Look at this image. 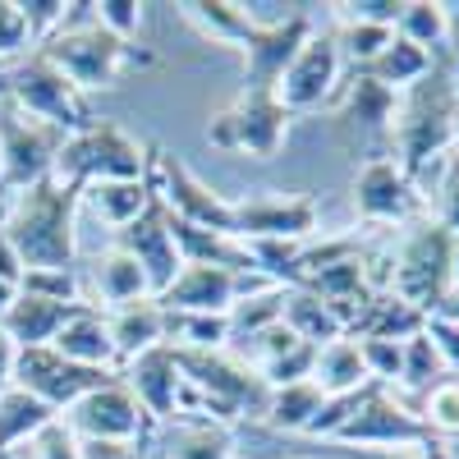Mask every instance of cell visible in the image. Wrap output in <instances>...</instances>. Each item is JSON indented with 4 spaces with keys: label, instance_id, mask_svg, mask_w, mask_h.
I'll return each instance as SVG.
<instances>
[{
    "label": "cell",
    "instance_id": "cell-45",
    "mask_svg": "<svg viewBox=\"0 0 459 459\" xmlns=\"http://www.w3.org/2000/svg\"><path fill=\"white\" fill-rule=\"evenodd\" d=\"M423 331H428V340L437 344V354H441L446 372L459 377V326H455V322H441V317H428Z\"/></svg>",
    "mask_w": 459,
    "mask_h": 459
},
{
    "label": "cell",
    "instance_id": "cell-13",
    "mask_svg": "<svg viewBox=\"0 0 459 459\" xmlns=\"http://www.w3.org/2000/svg\"><path fill=\"white\" fill-rule=\"evenodd\" d=\"M354 212L368 225H404V221H423L428 203L418 194V184L400 170L391 152H377L359 166L354 179Z\"/></svg>",
    "mask_w": 459,
    "mask_h": 459
},
{
    "label": "cell",
    "instance_id": "cell-41",
    "mask_svg": "<svg viewBox=\"0 0 459 459\" xmlns=\"http://www.w3.org/2000/svg\"><path fill=\"white\" fill-rule=\"evenodd\" d=\"M359 354H363L368 377L395 391V381H400V363H404V344H395V340H359Z\"/></svg>",
    "mask_w": 459,
    "mask_h": 459
},
{
    "label": "cell",
    "instance_id": "cell-28",
    "mask_svg": "<svg viewBox=\"0 0 459 459\" xmlns=\"http://www.w3.org/2000/svg\"><path fill=\"white\" fill-rule=\"evenodd\" d=\"M175 10L198 37H207L212 47H225V51H239L244 32H248L239 0H188V5H175Z\"/></svg>",
    "mask_w": 459,
    "mask_h": 459
},
{
    "label": "cell",
    "instance_id": "cell-37",
    "mask_svg": "<svg viewBox=\"0 0 459 459\" xmlns=\"http://www.w3.org/2000/svg\"><path fill=\"white\" fill-rule=\"evenodd\" d=\"M418 418L432 441H446V437H459V377H446L428 395H418Z\"/></svg>",
    "mask_w": 459,
    "mask_h": 459
},
{
    "label": "cell",
    "instance_id": "cell-15",
    "mask_svg": "<svg viewBox=\"0 0 459 459\" xmlns=\"http://www.w3.org/2000/svg\"><path fill=\"white\" fill-rule=\"evenodd\" d=\"M115 248H125V253L143 266L152 299H161V294L175 285L179 266H184V257H179V248H175L170 212H166L161 198H152V207H147L138 221H129L125 230H115Z\"/></svg>",
    "mask_w": 459,
    "mask_h": 459
},
{
    "label": "cell",
    "instance_id": "cell-1",
    "mask_svg": "<svg viewBox=\"0 0 459 459\" xmlns=\"http://www.w3.org/2000/svg\"><path fill=\"white\" fill-rule=\"evenodd\" d=\"M79 207L83 188L56 175L5 198L0 230L23 257V272H79Z\"/></svg>",
    "mask_w": 459,
    "mask_h": 459
},
{
    "label": "cell",
    "instance_id": "cell-18",
    "mask_svg": "<svg viewBox=\"0 0 459 459\" xmlns=\"http://www.w3.org/2000/svg\"><path fill=\"white\" fill-rule=\"evenodd\" d=\"M257 285H272V281H262V276H235V272H225V266H207V262H184L175 285L157 303H161L166 313H230Z\"/></svg>",
    "mask_w": 459,
    "mask_h": 459
},
{
    "label": "cell",
    "instance_id": "cell-43",
    "mask_svg": "<svg viewBox=\"0 0 459 459\" xmlns=\"http://www.w3.org/2000/svg\"><path fill=\"white\" fill-rule=\"evenodd\" d=\"M404 0H340L331 5L335 19H350V23H377V28H395L400 23Z\"/></svg>",
    "mask_w": 459,
    "mask_h": 459
},
{
    "label": "cell",
    "instance_id": "cell-9",
    "mask_svg": "<svg viewBox=\"0 0 459 459\" xmlns=\"http://www.w3.org/2000/svg\"><path fill=\"white\" fill-rule=\"evenodd\" d=\"M65 134L5 101L0 110V198H14L56 170Z\"/></svg>",
    "mask_w": 459,
    "mask_h": 459
},
{
    "label": "cell",
    "instance_id": "cell-19",
    "mask_svg": "<svg viewBox=\"0 0 459 459\" xmlns=\"http://www.w3.org/2000/svg\"><path fill=\"white\" fill-rule=\"evenodd\" d=\"M125 386L134 391V400L143 404V413L152 418V423H170V418L179 413V391H184V372L175 363V350L170 344H161V350H147L138 354L134 363L120 368Z\"/></svg>",
    "mask_w": 459,
    "mask_h": 459
},
{
    "label": "cell",
    "instance_id": "cell-6",
    "mask_svg": "<svg viewBox=\"0 0 459 459\" xmlns=\"http://www.w3.org/2000/svg\"><path fill=\"white\" fill-rule=\"evenodd\" d=\"M290 120L294 115L281 106L276 92L244 88L225 110L212 115L207 143L225 157H248V161H276L281 147L290 143Z\"/></svg>",
    "mask_w": 459,
    "mask_h": 459
},
{
    "label": "cell",
    "instance_id": "cell-44",
    "mask_svg": "<svg viewBox=\"0 0 459 459\" xmlns=\"http://www.w3.org/2000/svg\"><path fill=\"white\" fill-rule=\"evenodd\" d=\"M79 437L69 432L65 418H56V423H47L42 432L32 437V459H79Z\"/></svg>",
    "mask_w": 459,
    "mask_h": 459
},
{
    "label": "cell",
    "instance_id": "cell-4",
    "mask_svg": "<svg viewBox=\"0 0 459 459\" xmlns=\"http://www.w3.org/2000/svg\"><path fill=\"white\" fill-rule=\"evenodd\" d=\"M51 175L74 188H92L106 179H147V147L115 120H92L88 129L65 138Z\"/></svg>",
    "mask_w": 459,
    "mask_h": 459
},
{
    "label": "cell",
    "instance_id": "cell-22",
    "mask_svg": "<svg viewBox=\"0 0 459 459\" xmlns=\"http://www.w3.org/2000/svg\"><path fill=\"white\" fill-rule=\"evenodd\" d=\"M51 350L79 368H97V372H115L120 359H115V340H110V326H106V313L101 308H79L51 340Z\"/></svg>",
    "mask_w": 459,
    "mask_h": 459
},
{
    "label": "cell",
    "instance_id": "cell-54",
    "mask_svg": "<svg viewBox=\"0 0 459 459\" xmlns=\"http://www.w3.org/2000/svg\"><path fill=\"white\" fill-rule=\"evenodd\" d=\"M0 212H5V198H0Z\"/></svg>",
    "mask_w": 459,
    "mask_h": 459
},
{
    "label": "cell",
    "instance_id": "cell-49",
    "mask_svg": "<svg viewBox=\"0 0 459 459\" xmlns=\"http://www.w3.org/2000/svg\"><path fill=\"white\" fill-rule=\"evenodd\" d=\"M432 317H441V322H455V326H459V285H450V290H446V299L437 303V313H432Z\"/></svg>",
    "mask_w": 459,
    "mask_h": 459
},
{
    "label": "cell",
    "instance_id": "cell-31",
    "mask_svg": "<svg viewBox=\"0 0 459 459\" xmlns=\"http://www.w3.org/2000/svg\"><path fill=\"white\" fill-rule=\"evenodd\" d=\"M313 381L326 391V395H350L359 386H368V368H363V354H359V340L340 335L331 344L317 350V363H313Z\"/></svg>",
    "mask_w": 459,
    "mask_h": 459
},
{
    "label": "cell",
    "instance_id": "cell-21",
    "mask_svg": "<svg viewBox=\"0 0 459 459\" xmlns=\"http://www.w3.org/2000/svg\"><path fill=\"white\" fill-rule=\"evenodd\" d=\"M83 290L92 294V299H88L92 308L101 303V313H115V308H125V303L152 299L143 266H138L125 248H115V244H110L106 253H97V257H92L88 276H83Z\"/></svg>",
    "mask_w": 459,
    "mask_h": 459
},
{
    "label": "cell",
    "instance_id": "cell-3",
    "mask_svg": "<svg viewBox=\"0 0 459 459\" xmlns=\"http://www.w3.org/2000/svg\"><path fill=\"white\" fill-rule=\"evenodd\" d=\"M37 51H42L83 97L97 92V88H125L129 74H143V69H157L161 65L147 47L120 42L115 32H106L92 19V5H69L65 28L56 37H47Z\"/></svg>",
    "mask_w": 459,
    "mask_h": 459
},
{
    "label": "cell",
    "instance_id": "cell-38",
    "mask_svg": "<svg viewBox=\"0 0 459 459\" xmlns=\"http://www.w3.org/2000/svg\"><path fill=\"white\" fill-rule=\"evenodd\" d=\"M143 10L147 5H138V0H101V5H92V19L106 32L120 37V42H138L143 28H147V14Z\"/></svg>",
    "mask_w": 459,
    "mask_h": 459
},
{
    "label": "cell",
    "instance_id": "cell-26",
    "mask_svg": "<svg viewBox=\"0 0 459 459\" xmlns=\"http://www.w3.org/2000/svg\"><path fill=\"white\" fill-rule=\"evenodd\" d=\"M326 404V391L317 381H294V386H272V400H266V413H262V428L272 437H303L308 423L322 413Z\"/></svg>",
    "mask_w": 459,
    "mask_h": 459
},
{
    "label": "cell",
    "instance_id": "cell-51",
    "mask_svg": "<svg viewBox=\"0 0 459 459\" xmlns=\"http://www.w3.org/2000/svg\"><path fill=\"white\" fill-rule=\"evenodd\" d=\"M14 299H19V285H5V281H0V322H5V313H10Z\"/></svg>",
    "mask_w": 459,
    "mask_h": 459
},
{
    "label": "cell",
    "instance_id": "cell-34",
    "mask_svg": "<svg viewBox=\"0 0 459 459\" xmlns=\"http://www.w3.org/2000/svg\"><path fill=\"white\" fill-rule=\"evenodd\" d=\"M446 377L450 372H446V363L437 354V344L428 340V331H418L413 340H404V363H400V381H395V386L409 391V404H418V395H428L437 381H446Z\"/></svg>",
    "mask_w": 459,
    "mask_h": 459
},
{
    "label": "cell",
    "instance_id": "cell-35",
    "mask_svg": "<svg viewBox=\"0 0 459 459\" xmlns=\"http://www.w3.org/2000/svg\"><path fill=\"white\" fill-rule=\"evenodd\" d=\"M166 344H175V350H225L230 313H166Z\"/></svg>",
    "mask_w": 459,
    "mask_h": 459
},
{
    "label": "cell",
    "instance_id": "cell-23",
    "mask_svg": "<svg viewBox=\"0 0 459 459\" xmlns=\"http://www.w3.org/2000/svg\"><path fill=\"white\" fill-rule=\"evenodd\" d=\"M79 308H92V303H56V299L19 290V299L10 303V313H5V322H0V331H5L19 350H37V344H51L56 331Z\"/></svg>",
    "mask_w": 459,
    "mask_h": 459
},
{
    "label": "cell",
    "instance_id": "cell-53",
    "mask_svg": "<svg viewBox=\"0 0 459 459\" xmlns=\"http://www.w3.org/2000/svg\"><path fill=\"white\" fill-rule=\"evenodd\" d=\"M455 152H459V129H455Z\"/></svg>",
    "mask_w": 459,
    "mask_h": 459
},
{
    "label": "cell",
    "instance_id": "cell-36",
    "mask_svg": "<svg viewBox=\"0 0 459 459\" xmlns=\"http://www.w3.org/2000/svg\"><path fill=\"white\" fill-rule=\"evenodd\" d=\"M285 313V285H257L230 308V340H248L266 326H276Z\"/></svg>",
    "mask_w": 459,
    "mask_h": 459
},
{
    "label": "cell",
    "instance_id": "cell-2",
    "mask_svg": "<svg viewBox=\"0 0 459 459\" xmlns=\"http://www.w3.org/2000/svg\"><path fill=\"white\" fill-rule=\"evenodd\" d=\"M455 129H459V74L450 56H437L423 79L400 92L395 125H391V143H395L391 157L418 184V175L455 147Z\"/></svg>",
    "mask_w": 459,
    "mask_h": 459
},
{
    "label": "cell",
    "instance_id": "cell-5",
    "mask_svg": "<svg viewBox=\"0 0 459 459\" xmlns=\"http://www.w3.org/2000/svg\"><path fill=\"white\" fill-rule=\"evenodd\" d=\"M5 101L19 106L23 115H32V120L60 129L65 138L79 134V129H88V125L97 120L92 106H88V97L74 88L42 51H28V56H19V60L5 69Z\"/></svg>",
    "mask_w": 459,
    "mask_h": 459
},
{
    "label": "cell",
    "instance_id": "cell-7",
    "mask_svg": "<svg viewBox=\"0 0 459 459\" xmlns=\"http://www.w3.org/2000/svg\"><path fill=\"white\" fill-rule=\"evenodd\" d=\"M147 184L175 221H188V225H203V230H216V235L239 239L235 235V198L216 194V188L203 175L188 170L170 147H157V143L147 147Z\"/></svg>",
    "mask_w": 459,
    "mask_h": 459
},
{
    "label": "cell",
    "instance_id": "cell-46",
    "mask_svg": "<svg viewBox=\"0 0 459 459\" xmlns=\"http://www.w3.org/2000/svg\"><path fill=\"white\" fill-rule=\"evenodd\" d=\"M79 459H152V441H83Z\"/></svg>",
    "mask_w": 459,
    "mask_h": 459
},
{
    "label": "cell",
    "instance_id": "cell-42",
    "mask_svg": "<svg viewBox=\"0 0 459 459\" xmlns=\"http://www.w3.org/2000/svg\"><path fill=\"white\" fill-rule=\"evenodd\" d=\"M28 51H32V37L19 14V0H0V65H14Z\"/></svg>",
    "mask_w": 459,
    "mask_h": 459
},
{
    "label": "cell",
    "instance_id": "cell-24",
    "mask_svg": "<svg viewBox=\"0 0 459 459\" xmlns=\"http://www.w3.org/2000/svg\"><path fill=\"white\" fill-rule=\"evenodd\" d=\"M395 106H400V92L381 88L368 74H354L344 92L335 97V120L340 129H363V134H391L395 125Z\"/></svg>",
    "mask_w": 459,
    "mask_h": 459
},
{
    "label": "cell",
    "instance_id": "cell-52",
    "mask_svg": "<svg viewBox=\"0 0 459 459\" xmlns=\"http://www.w3.org/2000/svg\"><path fill=\"white\" fill-rule=\"evenodd\" d=\"M450 285H459V239H455V248H450Z\"/></svg>",
    "mask_w": 459,
    "mask_h": 459
},
{
    "label": "cell",
    "instance_id": "cell-16",
    "mask_svg": "<svg viewBox=\"0 0 459 459\" xmlns=\"http://www.w3.org/2000/svg\"><path fill=\"white\" fill-rule=\"evenodd\" d=\"M340 51H335V37L331 32H313L308 42L299 47V56L290 60V69L281 74L276 83V97L290 115H303V110H317L335 97L340 88Z\"/></svg>",
    "mask_w": 459,
    "mask_h": 459
},
{
    "label": "cell",
    "instance_id": "cell-25",
    "mask_svg": "<svg viewBox=\"0 0 459 459\" xmlns=\"http://www.w3.org/2000/svg\"><path fill=\"white\" fill-rule=\"evenodd\" d=\"M106 326H110L120 368L134 363L138 354L161 350V344H166V308H161L157 299H138V303H125V308L106 313Z\"/></svg>",
    "mask_w": 459,
    "mask_h": 459
},
{
    "label": "cell",
    "instance_id": "cell-33",
    "mask_svg": "<svg viewBox=\"0 0 459 459\" xmlns=\"http://www.w3.org/2000/svg\"><path fill=\"white\" fill-rule=\"evenodd\" d=\"M432 60H437V56L418 51L413 42H404V37L395 32V37H391V47L381 51L372 65H363L359 74H368V79H377L381 88H391V92H404V88H413V83L432 69Z\"/></svg>",
    "mask_w": 459,
    "mask_h": 459
},
{
    "label": "cell",
    "instance_id": "cell-39",
    "mask_svg": "<svg viewBox=\"0 0 459 459\" xmlns=\"http://www.w3.org/2000/svg\"><path fill=\"white\" fill-rule=\"evenodd\" d=\"M437 166H441V184L432 188V198H437V212H432V216L459 239V152L450 147ZM432 198H428V203H432Z\"/></svg>",
    "mask_w": 459,
    "mask_h": 459
},
{
    "label": "cell",
    "instance_id": "cell-8",
    "mask_svg": "<svg viewBox=\"0 0 459 459\" xmlns=\"http://www.w3.org/2000/svg\"><path fill=\"white\" fill-rule=\"evenodd\" d=\"M450 248H455V235L437 216H423L395 244V285L391 290L428 317L437 313V303L450 290Z\"/></svg>",
    "mask_w": 459,
    "mask_h": 459
},
{
    "label": "cell",
    "instance_id": "cell-14",
    "mask_svg": "<svg viewBox=\"0 0 459 459\" xmlns=\"http://www.w3.org/2000/svg\"><path fill=\"white\" fill-rule=\"evenodd\" d=\"M313 37V14L303 5L294 19L285 23H272V28H257L248 23L244 42H239V60H244V88H257V92H276L281 74L290 69V60L299 56V47Z\"/></svg>",
    "mask_w": 459,
    "mask_h": 459
},
{
    "label": "cell",
    "instance_id": "cell-30",
    "mask_svg": "<svg viewBox=\"0 0 459 459\" xmlns=\"http://www.w3.org/2000/svg\"><path fill=\"white\" fill-rule=\"evenodd\" d=\"M152 184L147 179H106V184H92L83 188V203L110 225V230H125L129 221H138L147 207H152Z\"/></svg>",
    "mask_w": 459,
    "mask_h": 459
},
{
    "label": "cell",
    "instance_id": "cell-20",
    "mask_svg": "<svg viewBox=\"0 0 459 459\" xmlns=\"http://www.w3.org/2000/svg\"><path fill=\"white\" fill-rule=\"evenodd\" d=\"M152 459H239L235 428L216 418H170L152 432Z\"/></svg>",
    "mask_w": 459,
    "mask_h": 459
},
{
    "label": "cell",
    "instance_id": "cell-40",
    "mask_svg": "<svg viewBox=\"0 0 459 459\" xmlns=\"http://www.w3.org/2000/svg\"><path fill=\"white\" fill-rule=\"evenodd\" d=\"M313 363H317V350L313 344H294L290 354L272 359V363H262L257 377L266 381V386H294V381H308L313 377Z\"/></svg>",
    "mask_w": 459,
    "mask_h": 459
},
{
    "label": "cell",
    "instance_id": "cell-11",
    "mask_svg": "<svg viewBox=\"0 0 459 459\" xmlns=\"http://www.w3.org/2000/svg\"><path fill=\"white\" fill-rule=\"evenodd\" d=\"M60 418L69 423V432L79 441H152V432H157V423L143 413V404L125 386V377H115V381H106V386L88 391Z\"/></svg>",
    "mask_w": 459,
    "mask_h": 459
},
{
    "label": "cell",
    "instance_id": "cell-17",
    "mask_svg": "<svg viewBox=\"0 0 459 459\" xmlns=\"http://www.w3.org/2000/svg\"><path fill=\"white\" fill-rule=\"evenodd\" d=\"M313 230H317V198H308V194H253V198H235V235L239 239L308 244Z\"/></svg>",
    "mask_w": 459,
    "mask_h": 459
},
{
    "label": "cell",
    "instance_id": "cell-48",
    "mask_svg": "<svg viewBox=\"0 0 459 459\" xmlns=\"http://www.w3.org/2000/svg\"><path fill=\"white\" fill-rule=\"evenodd\" d=\"M14 359H19V344H14L5 331H0V391H5L10 381H14Z\"/></svg>",
    "mask_w": 459,
    "mask_h": 459
},
{
    "label": "cell",
    "instance_id": "cell-50",
    "mask_svg": "<svg viewBox=\"0 0 459 459\" xmlns=\"http://www.w3.org/2000/svg\"><path fill=\"white\" fill-rule=\"evenodd\" d=\"M428 450H437V459H459V437H446V441H428Z\"/></svg>",
    "mask_w": 459,
    "mask_h": 459
},
{
    "label": "cell",
    "instance_id": "cell-47",
    "mask_svg": "<svg viewBox=\"0 0 459 459\" xmlns=\"http://www.w3.org/2000/svg\"><path fill=\"white\" fill-rule=\"evenodd\" d=\"M0 281H5V285H19V281H23V257L14 253V244H10L5 230H0Z\"/></svg>",
    "mask_w": 459,
    "mask_h": 459
},
{
    "label": "cell",
    "instance_id": "cell-10",
    "mask_svg": "<svg viewBox=\"0 0 459 459\" xmlns=\"http://www.w3.org/2000/svg\"><path fill=\"white\" fill-rule=\"evenodd\" d=\"M432 437L423 428V418L413 413L409 400H400L391 386H381V381H372L368 400L354 409V418L344 423L331 446H363V450H423Z\"/></svg>",
    "mask_w": 459,
    "mask_h": 459
},
{
    "label": "cell",
    "instance_id": "cell-29",
    "mask_svg": "<svg viewBox=\"0 0 459 459\" xmlns=\"http://www.w3.org/2000/svg\"><path fill=\"white\" fill-rule=\"evenodd\" d=\"M56 418H60V413H56L51 404L32 400V395L19 391V386H5V391H0V459H10L14 446L32 441L47 423H56Z\"/></svg>",
    "mask_w": 459,
    "mask_h": 459
},
{
    "label": "cell",
    "instance_id": "cell-32",
    "mask_svg": "<svg viewBox=\"0 0 459 459\" xmlns=\"http://www.w3.org/2000/svg\"><path fill=\"white\" fill-rule=\"evenodd\" d=\"M395 32L428 56H450V19L441 0H404Z\"/></svg>",
    "mask_w": 459,
    "mask_h": 459
},
{
    "label": "cell",
    "instance_id": "cell-12",
    "mask_svg": "<svg viewBox=\"0 0 459 459\" xmlns=\"http://www.w3.org/2000/svg\"><path fill=\"white\" fill-rule=\"evenodd\" d=\"M115 377H120V372L79 368V363L60 359L51 344H37V350H19L10 386H19V391H28L32 400H42V404H51L56 413H65V409L79 404L88 391L106 386V381H115Z\"/></svg>",
    "mask_w": 459,
    "mask_h": 459
},
{
    "label": "cell",
    "instance_id": "cell-27",
    "mask_svg": "<svg viewBox=\"0 0 459 459\" xmlns=\"http://www.w3.org/2000/svg\"><path fill=\"white\" fill-rule=\"evenodd\" d=\"M281 322L303 340V344H313V350H322V344L340 340L344 335V317L331 308L326 299H317L313 290H285V313Z\"/></svg>",
    "mask_w": 459,
    "mask_h": 459
}]
</instances>
